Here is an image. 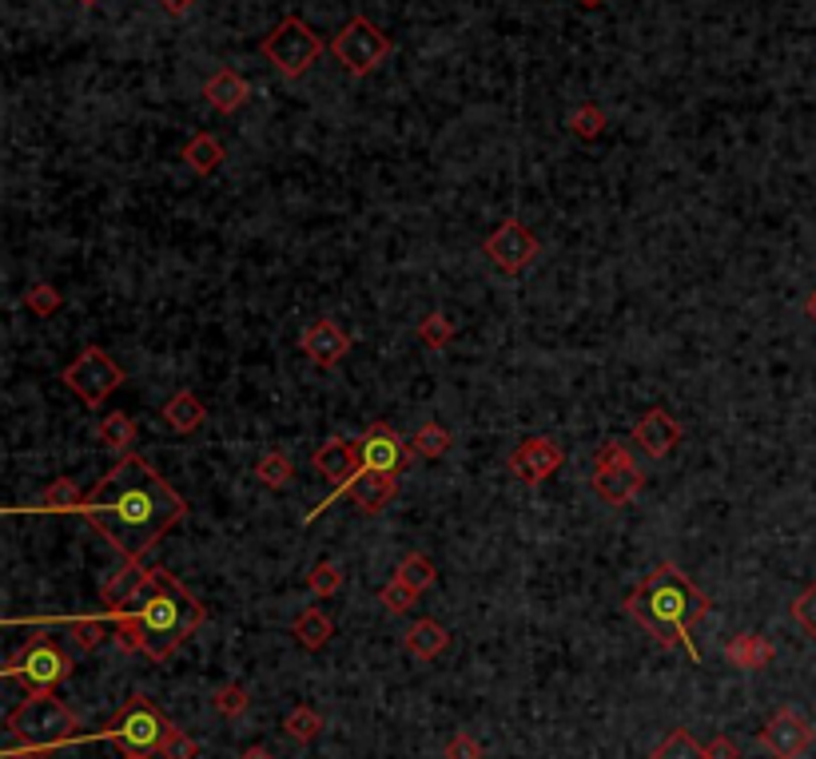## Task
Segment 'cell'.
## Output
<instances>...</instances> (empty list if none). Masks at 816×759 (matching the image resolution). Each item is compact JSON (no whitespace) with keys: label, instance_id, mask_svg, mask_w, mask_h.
I'll list each match as a JSON object with an SVG mask.
<instances>
[{"label":"cell","instance_id":"cell-1","mask_svg":"<svg viewBox=\"0 0 816 759\" xmlns=\"http://www.w3.org/2000/svg\"><path fill=\"white\" fill-rule=\"evenodd\" d=\"M81 518L104 533V542H112L124 561H144L187 518V501L140 453H124L104 473V482L84 497Z\"/></svg>","mask_w":816,"mask_h":759},{"label":"cell","instance_id":"cell-2","mask_svg":"<svg viewBox=\"0 0 816 759\" xmlns=\"http://www.w3.org/2000/svg\"><path fill=\"white\" fill-rule=\"evenodd\" d=\"M709 612V597L689 581L673 561H662L645 576L642 585L626 597V617L642 624L657 645H681L693 660H701V648L693 645V624Z\"/></svg>","mask_w":816,"mask_h":759},{"label":"cell","instance_id":"cell-3","mask_svg":"<svg viewBox=\"0 0 816 759\" xmlns=\"http://www.w3.org/2000/svg\"><path fill=\"white\" fill-rule=\"evenodd\" d=\"M116 617H132L140 629V652L148 660H168L187 636H196L208 621V609L175 581L168 569H148L140 593Z\"/></svg>","mask_w":816,"mask_h":759},{"label":"cell","instance_id":"cell-4","mask_svg":"<svg viewBox=\"0 0 816 759\" xmlns=\"http://www.w3.org/2000/svg\"><path fill=\"white\" fill-rule=\"evenodd\" d=\"M12 739H21L28 748H64L69 739L81 732V716L72 712L69 704L57 700L52 692H28V700L16 704L9 712Z\"/></svg>","mask_w":816,"mask_h":759},{"label":"cell","instance_id":"cell-5","mask_svg":"<svg viewBox=\"0 0 816 759\" xmlns=\"http://www.w3.org/2000/svg\"><path fill=\"white\" fill-rule=\"evenodd\" d=\"M168 732H172V720L140 692L104 724V739H112L120 751H144V756H156Z\"/></svg>","mask_w":816,"mask_h":759},{"label":"cell","instance_id":"cell-6","mask_svg":"<svg viewBox=\"0 0 816 759\" xmlns=\"http://www.w3.org/2000/svg\"><path fill=\"white\" fill-rule=\"evenodd\" d=\"M4 676L16 680L28 692H52L72 676V656L52 636H33L21 652L4 664Z\"/></svg>","mask_w":816,"mask_h":759},{"label":"cell","instance_id":"cell-7","mask_svg":"<svg viewBox=\"0 0 816 759\" xmlns=\"http://www.w3.org/2000/svg\"><path fill=\"white\" fill-rule=\"evenodd\" d=\"M263 57L275 64L280 76L299 80L304 72H311L319 57H323V36L304 21V16H287L275 24V33L263 40Z\"/></svg>","mask_w":816,"mask_h":759},{"label":"cell","instance_id":"cell-8","mask_svg":"<svg viewBox=\"0 0 816 759\" xmlns=\"http://www.w3.org/2000/svg\"><path fill=\"white\" fill-rule=\"evenodd\" d=\"M60 382H64V386H69L88 410H96V406L108 402V398L124 386V370L112 362L108 350H100V346H84L81 354H76V362H69V366L60 370Z\"/></svg>","mask_w":816,"mask_h":759},{"label":"cell","instance_id":"cell-9","mask_svg":"<svg viewBox=\"0 0 816 759\" xmlns=\"http://www.w3.org/2000/svg\"><path fill=\"white\" fill-rule=\"evenodd\" d=\"M391 48H395L391 36H386L383 28H374L367 16H350L335 33V40H331V52H335V60L350 76H371V72L391 57Z\"/></svg>","mask_w":816,"mask_h":759},{"label":"cell","instance_id":"cell-10","mask_svg":"<svg viewBox=\"0 0 816 759\" xmlns=\"http://www.w3.org/2000/svg\"><path fill=\"white\" fill-rule=\"evenodd\" d=\"M645 473L633 465L630 446L621 441H602L594 453V494L606 501V506H630L633 497L642 494Z\"/></svg>","mask_w":816,"mask_h":759},{"label":"cell","instance_id":"cell-11","mask_svg":"<svg viewBox=\"0 0 816 759\" xmlns=\"http://www.w3.org/2000/svg\"><path fill=\"white\" fill-rule=\"evenodd\" d=\"M482 254L498 266L502 275H522L526 266L542 254V242H537V235L526 227L522 219H506V223H498V227L486 235Z\"/></svg>","mask_w":816,"mask_h":759},{"label":"cell","instance_id":"cell-12","mask_svg":"<svg viewBox=\"0 0 816 759\" xmlns=\"http://www.w3.org/2000/svg\"><path fill=\"white\" fill-rule=\"evenodd\" d=\"M355 441H359L362 470L403 473L410 461H415V446H407V441L398 437V430L386 426V422H371V426L362 430V437H355Z\"/></svg>","mask_w":816,"mask_h":759},{"label":"cell","instance_id":"cell-13","mask_svg":"<svg viewBox=\"0 0 816 759\" xmlns=\"http://www.w3.org/2000/svg\"><path fill=\"white\" fill-rule=\"evenodd\" d=\"M335 497H347V501L359 509V513L374 518V513H383V509L398 497V477H395V473H379V470H359L347 485H343V489H335V494L326 497L323 506H316V513H311L307 521H316L319 513H323V509L335 501Z\"/></svg>","mask_w":816,"mask_h":759},{"label":"cell","instance_id":"cell-14","mask_svg":"<svg viewBox=\"0 0 816 759\" xmlns=\"http://www.w3.org/2000/svg\"><path fill=\"white\" fill-rule=\"evenodd\" d=\"M757 739L772 759H801L813 748V724L801 712H793V708H777L769 716V724L761 727Z\"/></svg>","mask_w":816,"mask_h":759},{"label":"cell","instance_id":"cell-15","mask_svg":"<svg viewBox=\"0 0 816 759\" xmlns=\"http://www.w3.org/2000/svg\"><path fill=\"white\" fill-rule=\"evenodd\" d=\"M561 465H566V453H561V446L554 437H526L510 453V473L522 485H542L546 477H554Z\"/></svg>","mask_w":816,"mask_h":759},{"label":"cell","instance_id":"cell-16","mask_svg":"<svg viewBox=\"0 0 816 759\" xmlns=\"http://www.w3.org/2000/svg\"><path fill=\"white\" fill-rule=\"evenodd\" d=\"M311 470H316L323 482L335 485V489H343V485H347L350 477L362 470V465H359V441L331 434L323 446L311 453Z\"/></svg>","mask_w":816,"mask_h":759},{"label":"cell","instance_id":"cell-17","mask_svg":"<svg viewBox=\"0 0 816 759\" xmlns=\"http://www.w3.org/2000/svg\"><path fill=\"white\" fill-rule=\"evenodd\" d=\"M299 350H304L319 370H335L343 358L350 354V334L335 323V319H319L304 331L299 338Z\"/></svg>","mask_w":816,"mask_h":759},{"label":"cell","instance_id":"cell-18","mask_svg":"<svg viewBox=\"0 0 816 759\" xmlns=\"http://www.w3.org/2000/svg\"><path fill=\"white\" fill-rule=\"evenodd\" d=\"M633 441L650 453V458L662 461L669 449H677L681 441H685V426L677 422L669 410H662V406H653V410H645L642 422L633 426Z\"/></svg>","mask_w":816,"mask_h":759},{"label":"cell","instance_id":"cell-19","mask_svg":"<svg viewBox=\"0 0 816 759\" xmlns=\"http://www.w3.org/2000/svg\"><path fill=\"white\" fill-rule=\"evenodd\" d=\"M144 576H148V569H144L140 561H128L124 569H116V573L108 576L104 588H100V600H104L108 617H116V612H124L136 600V593H140Z\"/></svg>","mask_w":816,"mask_h":759},{"label":"cell","instance_id":"cell-20","mask_svg":"<svg viewBox=\"0 0 816 759\" xmlns=\"http://www.w3.org/2000/svg\"><path fill=\"white\" fill-rule=\"evenodd\" d=\"M247 96H251V88H247V80L235 69H220L208 84H203V100L223 115L239 112V108L247 104Z\"/></svg>","mask_w":816,"mask_h":759},{"label":"cell","instance_id":"cell-21","mask_svg":"<svg viewBox=\"0 0 816 759\" xmlns=\"http://www.w3.org/2000/svg\"><path fill=\"white\" fill-rule=\"evenodd\" d=\"M403 648H407L415 660H438V656L450 648V633H446L438 621L422 617V621H415L407 633H403Z\"/></svg>","mask_w":816,"mask_h":759},{"label":"cell","instance_id":"cell-22","mask_svg":"<svg viewBox=\"0 0 816 759\" xmlns=\"http://www.w3.org/2000/svg\"><path fill=\"white\" fill-rule=\"evenodd\" d=\"M772 656H777L772 640H765V636H757V633H737L733 640L725 645V660H729L733 668H745V672L769 668Z\"/></svg>","mask_w":816,"mask_h":759},{"label":"cell","instance_id":"cell-23","mask_svg":"<svg viewBox=\"0 0 816 759\" xmlns=\"http://www.w3.org/2000/svg\"><path fill=\"white\" fill-rule=\"evenodd\" d=\"M163 422H168V430H175V434H196V430L208 422V406L199 402L191 390H180L163 406Z\"/></svg>","mask_w":816,"mask_h":759},{"label":"cell","instance_id":"cell-24","mask_svg":"<svg viewBox=\"0 0 816 759\" xmlns=\"http://www.w3.org/2000/svg\"><path fill=\"white\" fill-rule=\"evenodd\" d=\"M292 636L307 648V652H319V648L331 645V636H335V621H331L319 605H311V609H304L292 621Z\"/></svg>","mask_w":816,"mask_h":759},{"label":"cell","instance_id":"cell-25","mask_svg":"<svg viewBox=\"0 0 816 759\" xmlns=\"http://www.w3.org/2000/svg\"><path fill=\"white\" fill-rule=\"evenodd\" d=\"M184 163L196 175H211L223 163V144L211 132H196V136L184 144Z\"/></svg>","mask_w":816,"mask_h":759},{"label":"cell","instance_id":"cell-26","mask_svg":"<svg viewBox=\"0 0 816 759\" xmlns=\"http://www.w3.org/2000/svg\"><path fill=\"white\" fill-rule=\"evenodd\" d=\"M96 437H100V446L116 449V453H132V441H136V422H132L124 410H116V414H104V418H100V426H96Z\"/></svg>","mask_w":816,"mask_h":759},{"label":"cell","instance_id":"cell-27","mask_svg":"<svg viewBox=\"0 0 816 759\" xmlns=\"http://www.w3.org/2000/svg\"><path fill=\"white\" fill-rule=\"evenodd\" d=\"M256 477L268 485V489H287L295 477V461L287 458L283 449H268V453H259V461H256Z\"/></svg>","mask_w":816,"mask_h":759},{"label":"cell","instance_id":"cell-28","mask_svg":"<svg viewBox=\"0 0 816 759\" xmlns=\"http://www.w3.org/2000/svg\"><path fill=\"white\" fill-rule=\"evenodd\" d=\"M283 732L295 739V744H311L323 732V716L311 708V704H295L292 712L283 716Z\"/></svg>","mask_w":816,"mask_h":759},{"label":"cell","instance_id":"cell-29","mask_svg":"<svg viewBox=\"0 0 816 759\" xmlns=\"http://www.w3.org/2000/svg\"><path fill=\"white\" fill-rule=\"evenodd\" d=\"M395 576H398V581H407L410 588H419V593H426V588L438 581V573H434V561L426 557V552H407V557L398 561Z\"/></svg>","mask_w":816,"mask_h":759},{"label":"cell","instance_id":"cell-30","mask_svg":"<svg viewBox=\"0 0 816 759\" xmlns=\"http://www.w3.org/2000/svg\"><path fill=\"white\" fill-rule=\"evenodd\" d=\"M21 307H24L28 314H33V319H52V314H57L60 307H64V295H60V290L52 287V283H33V287L24 290Z\"/></svg>","mask_w":816,"mask_h":759},{"label":"cell","instance_id":"cell-31","mask_svg":"<svg viewBox=\"0 0 816 759\" xmlns=\"http://www.w3.org/2000/svg\"><path fill=\"white\" fill-rule=\"evenodd\" d=\"M650 759H705V748L689 736L685 727H673V732L650 751Z\"/></svg>","mask_w":816,"mask_h":759},{"label":"cell","instance_id":"cell-32","mask_svg":"<svg viewBox=\"0 0 816 759\" xmlns=\"http://www.w3.org/2000/svg\"><path fill=\"white\" fill-rule=\"evenodd\" d=\"M415 334H419L422 346H431V350H446V346L455 343V323H450L443 311H431L419 323V331H415Z\"/></svg>","mask_w":816,"mask_h":759},{"label":"cell","instance_id":"cell-33","mask_svg":"<svg viewBox=\"0 0 816 759\" xmlns=\"http://www.w3.org/2000/svg\"><path fill=\"white\" fill-rule=\"evenodd\" d=\"M446 449H450V430L438 426V422H426V426L415 434V453L426 461H438L446 458Z\"/></svg>","mask_w":816,"mask_h":759},{"label":"cell","instance_id":"cell-34","mask_svg":"<svg viewBox=\"0 0 816 759\" xmlns=\"http://www.w3.org/2000/svg\"><path fill=\"white\" fill-rule=\"evenodd\" d=\"M415 600H419V588H410L407 581H398V576H391V581L379 588V605H383L386 612H395V617L415 609Z\"/></svg>","mask_w":816,"mask_h":759},{"label":"cell","instance_id":"cell-35","mask_svg":"<svg viewBox=\"0 0 816 759\" xmlns=\"http://www.w3.org/2000/svg\"><path fill=\"white\" fill-rule=\"evenodd\" d=\"M84 497H88V494H81L72 477H57V482L40 494V506H45V509H76V513H81Z\"/></svg>","mask_w":816,"mask_h":759},{"label":"cell","instance_id":"cell-36","mask_svg":"<svg viewBox=\"0 0 816 759\" xmlns=\"http://www.w3.org/2000/svg\"><path fill=\"white\" fill-rule=\"evenodd\" d=\"M69 633H72V640H76V648L92 652V648L104 645L108 621L104 617H76V621H69Z\"/></svg>","mask_w":816,"mask_h":759},{"label":"cell","instance_id":"cell-37","mask_svg":"<svg viewBox=\"0 0 816 759\" xmlns=\"http://www.w3.org/2000/svg\"><path fill=\"white\" fill-rule=\"evenodd\" d=\"M307 588H311L316 597H335L338 588H343V564L331 561V557H326V561H319L316 569L307 573Z\"/></svg>","mask_w":816,"mask_h":759},{"label":"cell","instance_id":"cell-38","mask_svg":"<svg viewBox=\"0 0 816 759\" xmlns=\"http://www.w3.org/2000/svg\"><path fill=\"white\" fill-rule=\"evenodd\" d=\"M570 132L578 139H597L602 132H606V112L597 104H578L570 112Z\"/></svg>","mask_w":816,"mask_h":759},{"label":"cell","instance_id":"cell-39","mask_svg":"<svg viewBox=\"0 0 816 759\" xmlns=\"http://www.w3.org/2000/svg\"><path fill=\"white\" fill-rule=\"evenodd\" d=\"M247 704H251V692H247L244 684H223V688L215 692V712L227 716V720H239V716L247 712Z\"/></svg>","mask_w":816,"mask_h":759},{"label":"cell","instance_id":"cell-40","mask_svg":"<svg viewBox=\"0 0 816 759\" xmlns=\"http://www.w3.org/2000/svg\"><path fill=\"white\" fill-rule=\"evenodd\" d=\"M199 756V744L191 736H187L184 727H175L168 732V739H163V748H160V759H196Z\"/></svg>","mask_w":816,"mask_h":759},{"label":"cell","instance_id":"cell-41","mask_svg":"<svg viewBox=\"0 0 816 759\" xmlns=\"http://www.w3.org/2000/svg\"><path fill=\"white\" fill-rule=\"evenodd\" d=\"M793 621L801 624V629H805V633L816 640V581L805 588V593H801V597L793 600Z\"/></svg>","mask_w":816,"mask_h":759},{"label":"cell","instance_id":"cell-42","mask_svg":"<svg viewBox=\"0 0 816 759\" xmlns=\"http://www.w3.org/2000/svg\"><path fill=\"white\" fill-rule=\"evenodd\" d=\"M443 756L446 759H482V744L470 736V732H458V736H450Z\"/></svg>","mask_w":816,"mask_h":759},{"label":"cell","instance_id":"cell-43","mask_svg":"<svg viewBox=\"0 0 816 759\" xmlns=\"http://www.w3.org/2000/svg\"><path fill=\"white\" fill-rule=\"evenodd\" d=\"M705 759H741V748L729 736H713L705 744Z\"/></svg>","mask_w":816,"mask_h":759},{"label":"cell","instance_id":"cell-44","mask_svg":"<svg viewBox=\"0 0 816 759\" xmlns=\"http://www.w3.org/2000/svg\"><path fill=\"white\" fill-rule=\"evenodd\" d=\"M48 751L45 748H28V744H21V748H9L4 751V759H45Z\"/></svg>","mask_w":816,"mask_h":759},{"label":"cell","instance_id":"cell-45","mask_svg":"<svg viewBox=\"0 0 816 759\" xmlns=\"http://www.w3.org/2000/svg\"><path fill=\"white\" fill-rule=\"evenodd\" d=\"M239 759H275V751L263 748V744H256V748H244V751H239Z\"/></svg>","mask_w":816,"mask_h":759},{"label":"cell","instance_id":"cell-46","mask_svg":"<svg viewBox=\"0 0 816 759\" xmlns=\"http://www.w3.org/2000/svg\"><path fill=\"white\" fill-rule=\"evenodd\" d=\"M160 4H163V9H168V12H172V16H184V12L191 9L196 0H160Z\"/></svg>","mask_w":816,"mask_h":759},{"label":"cell","instance_id":"cell-47","mask_svg":"<svg viewBox=\"0 0 816 759\" xmlns=\"http://www.w3.org/2000/svg\"><path fill=\"white\" fill-rule=\"evenodd\" d=\"M805 311H808V319H813V323H816V287H813V295H808Z\"/></svg>","mask_w":816,"mask_h":759},{"label":"cell","instance_id":"cell-48","mask_svg":"<svg viewBox=\"0 0 816 759\" xmlns=\"http://www.w3.org/2000/svg\"><path fill=\"white\" fill-rule=\"evenodd\" d=\"M573 4H582V9H602L606 0H573Z\"/></svg>","mask_w":816,"mask_h":759},{"label":"cell","instance_id":"cell-49","mask_svg":"<svg viewBox=\"0 0 816 759\" xmlns=\"http://www.w3.org/2000/svg\"><path fill=\"white\" fill-rule=\"evenodd\" d=\"M120 759H148V756H144V751H124Z\"/></svg>","mask_w":816,"mask_h":759},{"label":"cell","instance_id":"cell-50","mask_svg":"<svg viewBox=\"0 0 816 759\" xmlns=\"http://www.w3.org/2000/svg\"><path fill=\"white\" fill-rule=\"evenodd\" d=\"M81 4H96V0H81Z\"/></svg>","mask_w":816,"mask_h":759}]
</instances>
